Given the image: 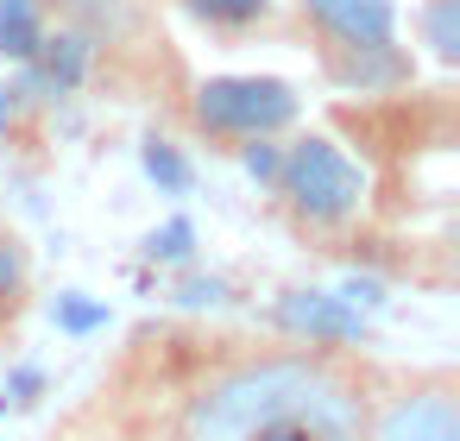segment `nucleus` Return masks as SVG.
Listing matches in <instances>:
<instances>
[{
  "label": "nucleus",
  "instance_id": "nucleus-1",
  "mask_svg": "<svg viewBox=\"0 0 460 441\" xmlns=\"http://www.w3.org/2000/svg\"><path fill=\"white\" fill-rule=\"evenodd\" d=\"M265 177L278 208L290 215L296 234L315 240H341L366 221L372 208V183L366 164L334 139V133H284L265 146Z\"/></svg>",
  "mask_w": 460,
  "mask_h": 441
},
{
  "label": "nucleus",
  "instance_id": "nucleus-2",
  "mask_svg": "<svg viewBox=\"0 0 460 441\" xmlns=\"http://www.w3.org/2000/svg\"><path fill=\"white\" fill-rule=\"evenodd\" d=\"M359 441H460V372L366 359Z\"/></svg>",
  "mask_w": 460,
  "mask_h": 441
},
{
  "label": "nucleus",
  "instance_id": "nucleus-3",
  "mask_svg": "<svg viewBox=\"0 0 460 441\" xmlns=\"http://www.w3.org/2000/svg\"><path fill=\"white\" fill-rule=\"evenodd\" d=\"M303 101L284 76H202L190 89V127L208 146L246 152L265 139H284L296 127Z\"/></svg>",
  "mask_w": 460,
  "mask_h": 441
},
{
  "label": "nucleus",
  "instance_id": "nucleus-4",
  "mask_svg": "<svg viewBox=\"0 0 460 441\" xmlns=\"http://www.w3.org/2000/svg\"><path fill=\"white\" fill-rule=\"evenodd\" d=\"M290 13H296V32H303L309 57H334V51H366V45L403 39L397 0H290Z\"/></svg>",
  "mask_w": 460,
  "mask_h": 441
},
{
  "label": "nucleus",
  "instance_id": "nucleus-5",
  "mask_svg": "<svg viewBox=\"0 0 460 441\" xmlns=\"http://www.w3.org/2000/svg\"><path fill=\"white\" fill-rule=\"evenodd\" d=\"M26 309H32V246L7 215H0V347L20 334Z\"/></svg>",
  "mask_w": 460,
  "mask_h": 441
},
{
  "label": "nucleus",
  "instance_id": "nucleus-6",
  "mask_svg": "<svg viewBox=\"0 0 460 441\" xmlns=\"http://www.w3.org/2000/svg\"><path fill=\"white\" fill-rule=\"evenodd\" d=\"M177 13L196 32H208L221 45H240V39H252L278 20V0H177Z\"/></svg>",
  "mask_w": 460,
  "mask_h": 441
},
{
  "label": "nucleus",
  "instance_id": "nucleus-7",
  "mask_svg": "<svg viewBox=\"0 0 460 441\" xmlns=\"http://www.w3.org/2000/svg\"><path fill=\"white\" fill-rule=\"evenodd\" d=\"M246 441H359V410H290L259 422Z\"/></svg>",
  "mask_w": 460,
  "mask_h": 441
},
{
  "label": "nucleus",
  "instance_id": "nucleus-8",
  "mask_svg": "<svg viewBox=\"0 0 460 441\" xmlns=\"http://www.w3.org/2000/svg\"><path fill=\"white\" fill-rule=\"evenodd\" d=\"M410 32H416V45L429 51L435 70H460V0H416Z\"/></svg>",
  "mask_w": 460,
  "mask_h": 441
}]
</instances>
